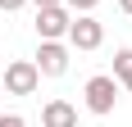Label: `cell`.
Listing matches in <instances>:
<instances>
[{
    "mask_svg": "<svg viewBox=\"0 0 132 127\" xmlns=\"http://www.w3.org/2000/svg\"><path fill=\"white\" fill-rule=\"evenodd\" d=\"M119 86H128V91H132V73H128V77H119Z\"/></svg>",
    "mask_w": 132,
    "mask_h": 127,
    "instance_id": "4fadbf2b",
    "label": "cell"
},
{
    "mask_svg": "<svg viewBox=\"0 0 132 127\" xmlns=\"http://www.w3.org/2000/svg\"><path fill=\"white\" fill-rule=\"evenodd\" d=\"M0 127H27L23 114H0Z\"/></svg>",
    "mask_w": 132,
    "mask_h": 127,
    "instance_id": "9c48e42d",
    "label": "cell"
},
{
    "mask_svg": "<svg viewBox=\"0 0 132 127\" xmlns=\"http://www.w3.org/2000/svg\"><path fill=\"white\" fill-rule=\"evenodd\" d=\"M27 0H0V14H14V9H23Z\"/></svg>",
    "mask_w": 132,
    "mask_h": 127,
    "instance_id": "30bf717a",
    "label": "cell"
},
{
    "mask_svg": "<svg viewBox=\"0 0 132 127\" xmlns=\"http://www.w3.org/2000/svg\"><path fill=\"white\" fill-rule=\"evenodd\" d=\"M132 73V46H123V50H114V77H128Z\"/></svg>",
    "mask_w": 132,
    "mask_h": 127,
    "instance_id": "52a82bcc",
    "label": "cell"
},
{
    "mask_svg": "<svg viewBox=\"0 0 132 127\" xmlns=\"http://www.w3.org/2000/svg\"><path fill=\"white\" fill-rule=\"evenodd\" d=\"M32 63H37L41 77H64L68 73V41H41Z\"/></svg>",
    "mask_w": 132,
    "mask_h": 127,
    "instance_id": "277c9868",
    "label": "cell"
},
{
    "mask_svg": "<svg viewBox=\"0 0 132 127\" xmlns=\"http://www.w3.org/2000/svg\"><path fill=\"white\" fill-rule=\"evenodd\" d=\"M41 127H78V104L46 100V104H41Z\"/></svg>",
    "mask_w": 132,
    "mask_h": 127,
    "instance_id": "8992f818",
    "label": "cell"
},
{
    "mask_svg": "<svg viewBox=\"0 0 132 127\" xmlns=\"http://www.w3.org/2000/svg\"><path fill=\"white\" fill-rule=\"evenodd\" d=\"M119 9H123V14H128V18H132V0H119Z\"/></svg>",
    "mask_w": 132,
    "mask_h": 127,
    "instance_id": "7c38bea8",
    "label": "cell"
},
{
    "mask_svg": "<svg viewBox=\"0 0 132 127\" xmlns=\"http://www.w3.org/2000/svg\"><path fill=\"white\" fill-rule=\"evenodd\" d=\"M27 5H37V9H46V5H64V0H27Z\"/></svg>",
    "mask_w": 132,
    "mask_h": 127,
    "instance_id": "8fae6325",
    "label": "cell"
},
{
    "mask_svg": "<svg viewBox=\"0 0 132 127\" xmlns=\"http://www.w3.org/2000/svg\"><path fill=\"white\" fill-rule=\"evenodd\" d=\"M82 100H87V109L91 114H114V104H119V77L114 73H96L87 77V86H82Z\"/></svg>",
    "mask_w": 132,
    "mask_h": 127,
    "instance_id": "6da1fadb",
    "label": "cell"
},
{
    "mask_svg": "<svg viewBox=\"0 0 132 127\" xmlns=\"http://www.w3.org/2000/svg\"><path fill=\"white\" fill-rule=\"evenodd\" d=\"M0 86L9 91V95H32V91L41 86V73H37V63H32V59H9V63H5Z\"/></svg>",
    "mask_w": 132,
    "mask_h": 127,
    "instance_id": "3957f363",
    "label": "cell"
},
{
    "mask_svg": "<svg viewBox=\"0 0 132 127\" xmlns=\"http://www.w3.org/2000/svg\"><path fill=\"white\" fill-rule=\"evenodd\" d=\"M68 18H73L68 5H46V9H37V41H64Z\"/></svg>",
    "mask_w": 132,
    "mask_h": 127,
    "instance_id": "5b68a950",
    "label": "cell"
},
{
    "mask_svg": "<svg viewBox=\"0 0 132 127\" xmlns=\"http://www.w3.org/2000/svg\"><path fill=\"white\" fill-rule=\"evenodd\" d=\"M64 41H68V50H100V41H105V23H96L91 14H73Z\"/></svg>",
    "mask_w": 132,
    "mask_h": 127,
    "instance_id": "7a4b0ae2",
    "label": "cell"
},
{
    "mask_svg": "<svg viewBox=\"0 0 132 127\" xmlns=\"http://www.w3.org/2000/svg\"><path fill=\"white\" fill-rule=\"evenodd\" d=\"M64 5H68V9H73V14H91L96 5H100V0H64Z\"/></svg>",
    "mask_w": 132,
    "mask_h": 127,
    "instance_id": "ba28073f",
    "label": "cell"
}]
</instances>
